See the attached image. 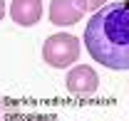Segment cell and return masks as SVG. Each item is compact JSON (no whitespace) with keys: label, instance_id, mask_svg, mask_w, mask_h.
Wrapping results in <instances>:
<instances>
[{"label":"cell","instance_id":"obj_7","mask_svg":"<svg viewBox=\"0 0 129 121\" xmlns=\"http://www.w3.org/2000/svg\"><path fill=\"white\" fill-rule=\"evenodd\" d=\"M87 3V10H97V8H102L107 0H84Z\"/></svg>","mask_w":129,"mask_h":121},{"label":"cell","instance_id":"obj_5","mask_svg":"<svg viewBox=\"0 0 129 121\" xmlns=\"http://www.w3.org/2000/svg\"><path fill=\"white\" fill-rule=\"evenodd\" d=\"M10 17L20 27H32L42 17V0H13L10 3Z\"/></svg>","mask_w":129,"mask_h":121},{"label":"cell","instance_id":"obj_1","mask_svg":"<svg viewBox=\"0 0 129 121\" xmlns=\"http://www.w3.org/2000/svg\"><path fill=\"white\" fill-rule=\"evenodd\" d=\"M84 45L99 64L109 69H129V0L104 5L89 17Z\"/></svg>","mask_w":129,"mask_h":121},{"label":"cell","instance_id":"obj_4","mask_svg":"<svg viewBox=\"0 0 129 121\" xmlns=\"http://www.w3.org/2000/svg\"><path fill=\"white\" fill-rule=\"evenodd\" d=\"M64 82H67V89L72 91V94H77V96L94 94L97 87H99V77H97V72L89 64H77V67H72Z\"/></svg>","mask_w":129,"mask_h":121},{"label":"cell","instance_id":"obj_8","mask_svg":"<svg viewBox=\"0 0 129 121\" xmlns=\"http://www.w3.org/2000/svg\"><path fill=\"white\" fill-rule=\"evenodd\" d=\"M5 17V0H0V20Z\"/></svg>","mask_w":129,"mask_h":121},{"label":"cell","instance_id":"obj_6","mask_svg":"<svg viewBox=\"0 0 129 121\" xmlns=\"http://www.w3.org/2000/svg\"><path fill=\"white\" fill-rule=\"evenodd\" d=\"M0 121H8V99H0Z\"/></svg>","mask_w":129,"mask_h":121},{"label":"cell","instance_id":"obj_3","mask_svg":"<svg viewBox=\"0 0 129 121\" xmlns=\"http://www.w3.org/2000/svg\"><path fill=\"white\" fill-rule=\"evenodd\" d=\"M87 13L84 0H52L50 3V22L52 25H77Z\"/></svg>","mask_w":129,"mask_h":121},{"label":"cell","instance_id":"obj_2","mask_svg":"<svg viewBox=\"0 0 129 121\" xmlns=\"http://www.w3.org/2000/svg\"><path fill=\"white\" fill-rule=\"evenodd\" d=\"M42 59L47 62L50 67H72L75 62L80 59V40L70 32H57V35H50L42 45Z\"/></svg>","mask_w":129,"mask_h":121}]
</instances>
